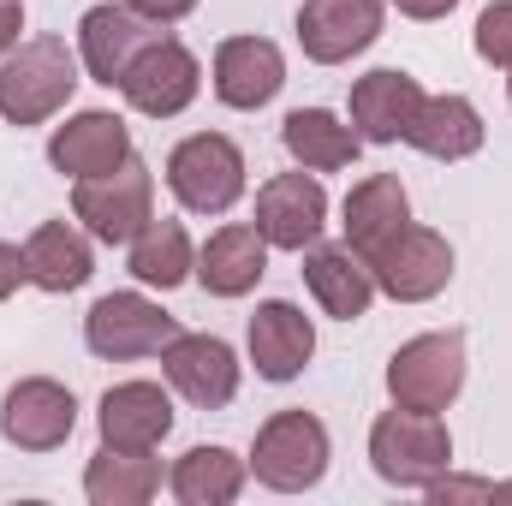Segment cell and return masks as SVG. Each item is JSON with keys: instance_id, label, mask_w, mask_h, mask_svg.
I'll list each match as a JSON object with an SVG mask.
<instances>
[{"instance_id": "6da1fadb", "label": "cell", "mask_w": 512, "mask_h": 506, "mask_svg": "<svg viewBox=\"0 0 512 506\" xmlns=\"http://www.w3.org/2000/svg\"><path fill=\"white\" fill-rule=\"evenodd\" d=\"M84 60L78 48H66V36H30L18 42L6 60H0V120L6 126H48L72 96H78V78Z\"/></svg>"}, {"instance_id": "7a4b0ae2", "label": "cell", "mask_w": 512, "mask_h": 506, "mask_svg": "<svg viewBox=\"0 0 512 506\" xmlns=\"http://www.w3.org/2000/svg\"><path fill=\"white\" fill-rule=\"evenodd\" d=\"M370 465L387 489L423 495L441 471H453V429L441 423V411L393 405L370 423Z\"/></svg>"}, {"instance_id": "3957f363", "label": "cell", "mask_w": 512, "mask_h": 506, "mask_svg": "<svg viewBox=\"0 0 512 506\" xmlns=\"http://www.w3.org/2000/svg\"><path fill=\"white\" fill-rule=\"evenodd\" d=\"M328 459H334V441L316 411H274L256 429L251 477L274 495H304L328 477Z\"/></svg>"}, {"instance_id": "277c9868", "label": "cell", "mask_w": 512, "mask_h": 506, "mask_svg": "<svg viewBox=\"0 0 512 506\" xmlns=\"http://www.w3.org/2000/svg\"><path fill=\"white\" fill-rule=\"evenodd\" d=\"M245 149L227 131H191L167 155V191L185 215H227L245 197Z\"/></svg>"}, {"instance_id": "5b68a950", "label": "cell", "mask_w": 512, "mask_h": 506, "mask_svg": "<svg viewBox=\"0 0 512 506\" xmlns=\"http://www.w3.org/2000/svg\"><path fill=\"white\" fill-rule=\"evenodd\" d=\"M465 334L459 328H435L405 340L387 358V399L411 405V411H447L465 393Z\"/></svg>"}, {"instance_id": "8992f818", "label": "cell", "mask_w": 512, "mask_h": 506, "mask_svg": "<svg viewBox=\"0 0 512 506\" xmlns=\"http://www.w3.org/2000/svg\"><path fill=\"white\" fill-rule=\"evenodd\" d=\"M149 215H155V173L143 167V155L120 161L114 173L78 179L72 191V221L102 245H131Z\"/></svg>"}, {"instance_id": "52a82bcc", "label": "cell", "mask_w": 512, "mask_h": 506, "mask_svg": "<svg viewBox=\"0 0 512 506\" xmlns=\"http://www.w3.org/2000/svg\"><path fill=\"white\" fill-rule=\"evenodd\" d=\"M364 262H370V274H376V292H387L393 304H429V298H441L447 280H453V245H447V233L417 227V221H405V227H399L393 239H382Z\"/></svg>"}, {"instance_id": "ba28073f", "label": "cell", "mask_w": 512, "mask_h": 506, "mask_svg": "<svg viewBox=\"0 0 512 506\" xmlns=\"http://www.w3.org/2000/svg\"><path fill=\"white\" fill-rule=\"evenodd\" d=\"M179 334V322L143 298V292H108L90 304L84 316V346L102 358V364H131V358H161V346Z\"/></svg>"}, {"instance_id": "9c48e42d", "label": "cell", "mask_w": 512, "mask_h": 506, "mask_svg": "<svg viewBox=\"0 0 512 506\" xmlns=\"http://www.w3.org/2000/svg\"><path fill=\"white\" fill-rule=\"evenodd\" d=\"M197 90H203V60L179 36H167V30L131 60V72L120 78V96L143 120H179L197 102Z\"/></svg>"}, {"instance_id": "30bf717a", "label": "cell", "mask_w": 512, "mask_h": 506, "mask_svg": "<svg viewBox=\"0 0 512 506\" xmlns=\"http://www.w3.org/2000/svg\"><path fill=\"white\" fill-rule=\"evenodd\" d=\"M161 376H167V387H173L185 405L221 411V405L239 399L245 364H239V352H233L221 334H185V328H179V334L161 346Z\"/></svg>"}, {"instance_id": "8fae6325", "label": "cell", "mask_w": 512, "mask_h": 506, "mask_svg": "<svg viewBox=\"0 0 512 506\" xmlns=\"http://www.w3.org/2000/svg\"><path fill=\"white\" fill-rule=\"evenodd\" d=\"M72 429H78V399H72L66 381L24 376L6 387V399H0V435H6V447H18V453H54V447L72 441Z\"/></svg>"}, {"instance_id": "7c38bea8", "label": "cell", "mask_w": 512, "mask_h": 506, "mask_svg": "<svg viewBox=\"0 0 512 506\" xmlns=\"http://www.w3.org/2000/svg\"><path fill=\"white\" fill-rule=\"evenodd\" d=\"M328 227V191L310 167L298 173H274L256 185V233L268 239V251H310Z\"/></svg>"}, {"instance_id": "4fadbf2b", "label": "cell", "mask_w": 512, "mask_h": 506, "mask_svg": "<svg viewBox=\"0 0 512 506\" xmlns=\"http://www.w3.org/2000/svg\"><path fill=\"white\" fill-rule=\"evenodd\" d=\"M161 30H167V24H149L143 12H131L126 0H102V6H90V12L78 18V60H84V72H90L96 84L120 90V78L131 72V60H137Z\"/></svg>"}, {"instance_id": "5bb4252c", "label": "cell", "mask_w": 512, "mask_h": 506, "mask_svg": "<svg viewBox=\"0 0 512 506\" xmlns=\"http://www.w3.org/2000/svg\"><path fill=\"white\" fill-rule=\"evenodd\" d=\"M382 0H304L298 6V48L316 66H346L382 36Z\"/></svg>"}, {"instance_id": "9a60e30c", "label": "cell", "mask_w": 512, "mask_h": 506, "mask_svg": "<svg viewBox=\"0 0 512 506\" xmlns=\"http://www.w3.org/2000/svg\"><path fill=\"white\" fill-rule=\"evenodd\" d=\"M131 155H137V149H131V126L120 114H108V108H84V114H72L66 126L48 131V161H54V173H66L72 185H78V179H96V173H114Z\"/></svg>"}, {"instance_id": "2e32d148", "label": "cell", "mask_w": 512, "mask_h": 506, "mask_svg": "<svg viewBox=\"0 0 512 506\" xmlns=\"http://www.w3.org/2000/svg\"><path fill=\"white\" fill-rule=\"evenodd\" d=\"M209 84L227 108L256 114L268 108L280 90H286V54L268 42V36H227L215 48V66H209Z\"/></svg>"}, {"instance_id": "e0dca14e", "label": "cell", "mask_w": 512, "mask_h": 506, "mask_svg": "<svg viewBox=\"0 0 512 506\" xmlns=\"http://www.w3.org/2000/svg\"><path fill=\"white\" fill-rule=\"evenodd\" d=\"M245 352L262 381H298L316 358V322L298 304L268 298V304H256L251 328H245Z\"/></svg>"}, {"instance_id": "ac0fdd59", "label": "cell", "mask_w": 512, "mask_h": 506, "mask_svg": "<svg viewBox=\"0 0 512 506\" xmlns=\"http://www.w3.org/2000/svg\"><path fill=\"white\" fill-rule=\"evenodd\" d=\"M96 429L108 447L155 453L173 435V393L161 381H114L96 405Z\"/></svg>"}, {"instance_id": "d6986e66", "label": "cell", "mask_w": 512, "mask_h": 506, "mask_svg": "<svg viewBox=\"0 0 512 506\" xmlns=\"http://www.w3.org/2000/svg\"><path fill=\"white\" fill-rule=\"evenodd\" d=\"M304 286H310L316 310L334 316V322H358L376 304V274H370V262L352 245H322L316 239L304 251Z\"/></svg>"}, {"instance_id": "ffe728a7", "label": "cell", "mask_w": 512, "mask_h": 506, "mask_svg": "<svg viewBox=\"0 0 512 506\" xmlns=\"http://www.w3.org/2000/svg\"><path fill=\"white\" fill-rule=\"evenodd\" d=\"M346 108H352V131L364 143H405V131L423 108V84L411 72H399V66H376V72H364L352 84Z\"/></svg>"}, {"instance_id": "44dd1931", "label": "cell", "mask_w": 512, "mask_h": 506, "mask_svg": "<svg viewBox=\"0 0 512 506\" xmlns=\"http://www.w3.org/2000/svg\"><path fill=\"white\" fill-rule=\"evenodd\" d=\"M262 274H268V239L256 233V221L215 227L197 251V286L209 298H245V292H256Z\"/></svg>"}, {"instance_id": "7402d4cb", "label": "cell", "mask_w": 512, "mask_h": 506, "mask_svg": "<svg viewBox=\"0 0 512 506\" xmlns=\"http://www.w3.org/2000/svg\"><path fill=\"white\" fill-rule=\"evenodd\" d=\"M24 268H30V286H36V292L66 298V292L90 286V274H96V245H90V233L72 227V221H42V227L24 239Z\"/></svg>"}, {"instance_id": "603a6c76", "label": "cell", "mask_w": 512, "mask_h": 506, "mask_svg": "<svg viewBox=\"0 0 512 506\" xmlns=\"http://www.w3.org/2000/svg\"><path fill=\"white\" fill-rule=\"evenodd\" d=\"M483 114H477V102L471 96H459V90H447V96H423V108H417V120L405 131V143L417 149V155H429V161H471L477 149H483Z\"/></svg>"}, {"instance_id": "cb8c5ba5", "label": "cell", "mask_w": 512, "mask_h": 506, "mask_svg": "<svg viewBox=\"0 0 512 506\" xmlns=\"http://www.w3.org/2000/svg\"><path fill=\"white\" fill-rule=\"evenodd\" d=\"M245 483H251V459H239L233 447H215V441L185 447L167 471V489L179 506H233L245 495Z\"/></svg>"}, {"instance_id": "d4e9b609", "label": "cell", "mask_w": 512, "mask_h": 506, "mask_svg": "<svg viewBox=\"0 0 512 506\" xmlns=\"http://www.w3.org/2000/svg\"><path fill=\"white\" fill-rule=\"evenodd\" d=\"M340 227H346V245L358 256H370L382 239H393L405 221H411V191L399 185V173H370V179H358L352 191H346V203H340Z\"/></svg>"}, {"instance_id": "484cf974", "label": "cell", "mask_w": 512, "mask_h": 506, "mask_svg": "<svg viewBox=\"0 0 512 506\" xmlns=\"http://www.w3.org/2000/svg\"><path fill=\"white\" fill-rule=\"evenodd\" d=\"M280 143L310 173H340V167H352L364 155V137L352 131V120H340L328 108H292L280 120Z\"/></svg>"}, {"instance_id": "4316f807", "label": "cell", "mask_w": 512, "mask_h": 506, "mask_svg": "<svg viewBox=\"0 0 512 506\" xmlns=\"http://www.w3.org/2000/svg\"><path fill=\"white\" fill-rule=\"evenodd\" d=\"M126 268L137 274V286H155V292H173L197 274V245L185 233V221L173 215H149L143 233L126 245Z\"/></svg>"}, {"instance_id": "83f0119b", "label": "cell", "mask_w": 512, "mask_h": 506, "mask_svg": "<svg viewBox=\"0 0 512 506\" xmlns=\"http://www.w3.org/2000/svg\"><path fill=\"white\" fill-rule=\"evenodd\" d=\"M84 495H90V506H143V501H155V495H161V459L102 441L96 459L84 465Z\"/></svg>"}, {"instance_id": "f1b7e54d", "label": "cell", "mask_w": 512, "mask_h": 506, "mask_svg": "<svg viewBox=\"0 0 512 506\" xmlns=\"http://www.w3.org/2000/svg\"><path fill=\"white\" fill-rule=\"evenodd\" d=\"M477 60H489V66H501L512 72V0H495V6H483V18H477Z\"/></svg>"}, {"instance_id": "f546056e", "label": "cell", "mask_w": 512, "mask_h": 506, "mask_svg": "<svg viewBox=\"0 0 512 506\" xmlns=\"http://www.w3.org/2000/svg\"><path fill=\"white\" fill-rule=\"evenodd\" d=\"M423 495H429L435 506H447V501H495V483H489V477H453V471H441Z\"/></svg>"}, {"instance_id": "4dcf8cb0", "label": "cell", "mask_w": 512, "mask_h": 506, "mask_svg": "<svg viewBox=\"0 0 512 506\" xmlns=\"http://www.w3.org/2000/svg\"><path fill=\"white\" fill-rule=\"evenodd\" d=\"M18 286H30V268H24V245H6L0 239V304L18 292Z\"/></svg>"}, {"instance_id": "1f68e13d", "label": "cell", "mask_w": 512, "mask_h": 506, "mask_svg": "<svg viewBox=\"0 0 512 506\" xmlns=\"http://www.w3.org/2000/svg\"><path fill=\"white\" fill-rule=\"evenodd\" d=\"M131 12H143L149 24H179V18H191L197 12V0H126Z\"/></svg>"}, {"instance_id": "d6a6232c", "label": "cell", "mask_w": 512, "mask_h": 506, "mask_svg": "<svg viewBox=\"0 0 512 506\" xmlns=\"http://www.w3.org/2000/svg\"><path fill=\"white\" fill-rule=\"evenodd\" d=\"M24 42V0H0V60Z\"/></svg>"}, {"instance_id": "836d02e7", "label": "cell", "mask_w": 512, "mask_h": 506, "mask_svg": "<svg viewBox=\"0 0 512 506\" xmlns=\"http://www.w3.org/2000/svg\"><path fill=\"white\" fill-rule=\"evenodd\" d=\"M393 6H399L405 18H417V24H435V18H447L459 0H393Z\"/></svg>"}, {"instance_id": "e575fe53", "label": "cell", "mask_w": 512, "mask_h": 506, "mask_svg": "<svg viewBox=\"0 0 512 506\" xmlns=\"http://www.w3.org/2000/svg\"><path fill=\"white\" fill-rule=\"evenodd\" d=\"M507 495H512V483H495V501H507Z\"/></svg>"}, {"instance_id": "d590c367", "label": "cell", "mask_w": 512, "mask_h": 506, "mask_svg": "<svg viewBox=\"0 0 512 506\" xmlns=\"http://www.w3.org/2000/svg\"><path fill=\"white\" fill-rule=\"evenodd\" d=\"M507 102H512V78H507Z\"/></svg>"}]
</instances>
